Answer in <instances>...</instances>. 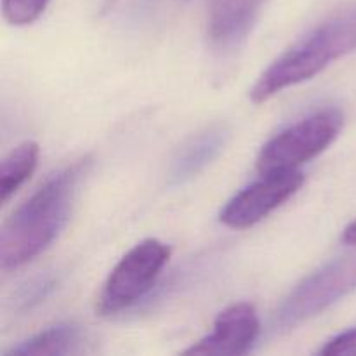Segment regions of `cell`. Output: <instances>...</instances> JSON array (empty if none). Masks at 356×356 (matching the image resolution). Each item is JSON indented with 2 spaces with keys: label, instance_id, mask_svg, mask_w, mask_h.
Masks as SVG:
<instances>
[{
  "label": "cell",
  "instance_id": "obj_1",
  "mask_svg": "<svg viewBox=\"0 0 356 356\" xmlns=\"http://www.w3.org/2000/svg\"><path fill=\"white\" fill-rule=\"evenodd\" d=\"M90 167L92 160L83 156L52 174L3 222L0 232L2 270L24 266L58 238Z\"/></svg>",
  "mask_w": 356,
  "mask_h": 356
},
{
  "label": "cell",
  "instance_id": "obj_13",
  "mask_svg": "<svg viewBox=\"0 0 356 356\" xmlns=\"http://www.w3.org/2000/svg\"><path fill=\"white\" fill-rule=\"evenodd\" d=\"M58 285V278L54 277H40L37 280L30 282L26 287L21 289L19 296H17V308L19 309H30L31 306L38 305V302L44 301L49 294L56 289Z\"/></svg>",
  "mask_w": 356,
  "mask_h": 356
},
{
  "label": "cell",
  "instance_id": "obj_14",
  "mask_svg": "<svg viewBox=\"0 0 356 356\" xmlns=\"http://www.w3.org/2000/svg\"><path fill=\"white\" fill-rule=\"evenodd\" d=\"M318 355H356V327L337 334L318 350Z\"/></svg>",
  "mask_w": 356,
  "mask_h": 356
},
{
  "label": "cell",
  "instance_id": "obj_2",
  "mask_svg": "<svg viewBox=\"0 0 356 356\" xmlns=\"http://www.w3.org/2000/svg\"><path fill=\"white\" fill-rule=\"evenodd\" d=\"M356 51V6L334 14L282 52L250 89V99L263 104L282 90L312 80L332 61Z\"/></svg>",
  "mask_w": 356,
  "mask_h": 356
},
{
  "label": "cell",
  "instance_id": "obj_6",
  "mask_svg": "<svg viewBox=\"0 0 356 356\" xmlns=\"http://www.w3.org/2000/svg\"><path fill=\"white\" fill-rule=\"evenodd\" d=\"M305 184L299 169L268 172L235 195L221 209L219 221L232 229H247L277 211Z\"/></svg>",
  "mask_w": 356,
  "mask_h": 356
},
{
  "label": "cell",
  "instance_id": "obj_12",
  "mask_svg": "<svg viewBox=\"0 0 356 356\" xmlns=\"http://www.w3.org/2000/svg\"><path fill=\"white\" fill-rule=\"evenodd\" d=\"M51 0H2L3 17L13 26H26L35 23Z\"/></svg>",
  "mask_w": 356,
  "mask_h": 356
},
{
  "label": "cell",
  "instance_id": "obj_7",
  "mask_svg": "<svg viewBox=\"0 0 356 356\" xmlns=\"http://www.w3.org/2000/svg\"><path fill=\"white\" fill-rule=\"evenodd\" d=\"M261 323L256 308L236 302L222 309L211 332L184 350V355H245L259 336Z\"/></svg>",
  "mask_w": 356,
  "mask_h": 356
},
{
  "label": "cell",
  "instance_id": "obj_8",
  "mask_svg": "<svg viewBox=\"0 0 356 356\" xmlns=\"http://www.w3.org/2000/svg\"><path fill=\"white\" fill-rule=\"evenodd\" d=\"M264 0H212L207 38L218 51L238 47L249 35Z\"/></svg>",
  "mask_w": 356,
  "mask_h": 356
},
{
  "label": "cell",
  "instance_id": "obj_15",
  "mask_svg": "<svg viewBox=\"0 0 356 356\" xmlns=\"http://www.w3.org/2000/svg\"><path fill=\"white\" fill-rule=\"evenodd\" d=\"M343 242L348 243V245H356V219L353 222H350L343 232Z\"/></svg>",
  "mask_w": 356,
  "mask_h": 356
},
{
  "label": "cell",
  "instance_id": "obj_3",
  "mask_svg": "<svg viewBox=\"0 0 356 356\" xmlns=\"http://www.w3.org/2000/svg\"><path fill=\"white\" fill-rule=\"evenodd\" d=\"M344 127L339 108H322L282 129L261 148L257 170L261 174L296 170L325 152Z\"/></svg>",
  "mask_w": 356,
  "mask_h": 356
},
{
  "label": "cell",
  "instance_id": "obj_4",
  "mask_svg": "<svg viewBox=\"0 0 356 356\" xmlns=\"http://www.w3.org/2000/svg\"><path fill=\"white\" fill-rule=\"evenodd\" d=\"M356 291V257L332 259L302 278L282 301L273 316L280 332L298 329L308 320Z\"/></svg>",
  "mask_w": 356,
  "mask_h": 356
},
{
  "label": "cell",
  "instance_id": "obj_11",
  "mask_svg": "<svg viewBox=\"0 0 356 356\" xmlns=\"http://www.w3.org/2000/svg\"><path fill=\"white\" fill-rule=\"evenodd\" d=\"M40 148L35 141H24L10 149L0 163V200L7 204L10 197L26 183L35 172Z\"/></svg>",
  "mask_w": 356,
  "mask_h": 356
},
{
  "label": "cell",
  "instance_id": "obj_9",
  "mask_svg": "<svg viewBox=\"0 0 356 356\" xmlns=\"http://www.w3.org/2000/svg\"><path fill=\"white\" fill-rule=\"evenodd\" d=\"M229 131L226 125L216 124L191 136L176 152L169 165V184L179 186L204 172L228 145Z\"/></svg>",
  "mask_w": 356,
  "mask_h": 356
},
{
  "label": "cell",
  "instance_id": "obj_10",
  "mask_svg": "<svg viewBox=\"0 0 356 356\" xmlns=\"http://www.w3.org/2000/svg\"><path fill=\"white\" fill-rule=\"evenodd\" d=\"M82 327L75 323H56L40 330L35 336L21 341L3 355L10 356H30V355H73L79 353L83 344Z\"/></svg>",
  "mask_w": 356,
  "mask_h": 356
},
{
  "label": "cell",
  "instance_id": "obj_5",
  "mask_svg": "<svg viewBox=\"0 0 356 356\" xmlns=\"http://www.w3.org/2000/svg\"><path fill=\"white\" fill-rule=\"evenodd\" d=\"M170 247L148 238L132 247L108 275L96 309L99 315H115L138 305L153 289L170 259Z\"/></svg>",
  "mask_w": 356,
  "mask_h": 356
}]
</instances>
